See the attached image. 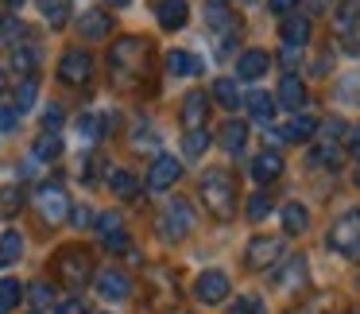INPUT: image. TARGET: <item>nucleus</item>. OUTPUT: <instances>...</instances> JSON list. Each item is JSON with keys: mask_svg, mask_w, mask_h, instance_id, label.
Wrapping results in <instances>:
<instances>
[{"mask_svg": "<svg viewBox=\"0 0 360 314\" xmlns=\"http://www.w3.org/2000/svg\"><path fill=\"white\" fill-rule=\"evenodd\" d=\"M202 202H205V210H210L217 221H233V213H236V179L225 171V167L205 171V179H202Z\"/></svg>", "mask_w": 360, "mask_h": 314, "instance_id": "1", "label": "nucleus"}, {"mask_svg": "<svg viewBox=\"0 0 360 314\" xmlns=\"http://www.w3.org/2000/svg\"><path fill=\"white\" fill-rule=\"evenodd\" d=\"M55 272H58V280H63L66 287L78 291V287H86V283L94 280V256H89L86 249H78V244H70V249L58 252Z\"/></svg>", "mask_w": 360, "mask_h": 314, "instance_id": "2", "label": "nucleus"}, {"mask_svg": "<svg viewBox=\"0 0 360 314\" xmlns=\"http://www.w3.org/2000/svg\"><path fill=\"white\" fill-rule=\"evenodd\" d=\"M329 249L345 260H356L360 264V210H349L337 218V225L329 229Z\"/></svg>", "mask_w": 360, "mask_h": 314, "instance_id": "3", "label": "nucleus"}, {"mask_svg": "<svg viewBox=\"0 0 360 314\" xmlns=\"http://www.w3.org/2000/svg\"><path fill=\"white\" fill-rule=\"evenodd\" d=\"M35 210H39V218L47 221V225H63V221L70 218V198H66V190L58 187V182H43V187L35 190Z\"/></svg>", "mask_w": 360, "mask_h": 314, "instance_id": "4", "label": "nucleus"}, {"mask_svg": "<svg viewBox=\"0 0 360 314\" xmlns=\"http://www.w3.org/2000/svg\"><path fill=\"white\" fill-rule=\"evenodd\" d=\"M190 229H194V210H190V202H182V198L167 202V210L159 213V237H163V241H182V237H190Z\"/></svg>", "mask_w": 360, "mask_h": 314, "instance_id": "5", "label": "nucleus"}, {"mask_svg": "<svg viewBox=\"0 0 360 314\" xmlns=\"http://www.w3.org/2000/svg\"><path fill=\"white\" fill-rule=\"evenodd\" d=\"M143 58H148V39H136V35H128V39L112 43L109 66H112L117 74H132V70H140Z\"/></svg>", "mask_w": 360, "mask_h": 314, "instance_id": "6", "label": "nucleus"}, {"mask_svg": "<svg viewBox=\"0 0 360 314\" xmlns=\"http://www.w3.org/2000/svg\"><path fill=\"white\" fill-rule=\"evenodd\" d=\"M58 78H63L66 86H86V82L94 78V55H89V51H66V55L58 58Z\"/></svg>", "mask_w": 360, "mask_h": 314, "instance_id": "7", "label": "nucleus"}, {"mask_svg": "<svg viewBox=\"0 0 360 314\" xmlns=\"http://www.w3.org/2000/svg\"><path fill=\"white\" fill-rule=\"evenodd\" d=\"M244 260H248V268H256V272L275 268L283 260V241L279 237H252L248 249H244Z\"/></svg>", "mask_w": 360, "mask_h": 314, "instance_id": "8", "label": "nucleus"}, {"mask_svg": "<svg viewBox=\"0 0 360 314\" xmlns=\"http://www.w3.org/2000/svg\"><path fill=\"white\" fill-rule=\"evenodd\" d=\"M94 225H97V237H101V249L105 252H128V249H132L120 213H101V218H94Z\"/></svg>", "mask_w": 360, "mask_h": 314, "instance_id": "9", "label": "nucleus"}, {"mask_svg": "<svg viewBox=\"0 0 360 314\" xmlns=\"http://www.w3.org/2000/svg\"><path fill=\"white\" fill-rule=\"evenodd\" d=\"M194 299L198 303H205V306H217V303H225L229 299V275L225 272H202L194 280Z\"/></svg>", "mask_w": 360, "mask_h": 314, "instance_id": "10", "label": "nucleus"}, {"mask_svg": "<svg viewBox=\"0 0 360 314\" xmlns=\"http://www.w3.org/2000/svg\"><path fill=\"white\" fill-rule=\"evenodd\" d=\"M97 295L109 299V303H124L128 295H132V280H128L124 272H117V268H105V272H97Z\"/></svg>", "mask_w": 360, "mask_h": 314, "instance_id": "11", "label": "nucleus"}, {"mask_svg": "<svg viewBox=\"0 0 360 314\" xmlns=\"http://www.w3.org/2000/svg\"><path fill=\"white\" fill-rule=\"evenodd\" d=\"M182 175V163L174 156H155V163L148 167V190H171Z\"/></svg>", "mask_w": 360, "mask_h": 314, "instance_id": "12", "label": "nucleus"}, {"mask_svg": "<svg viewBox=\"0 0 360 314\" xmlns=\"http://www.w3.org/2000/svg\"><path fill=\"white\" fill-rule=\"evenodd\" d=\"M205 24H210L221 39L236 35V27H240L236 24V12L229 8V0H205Z\"/></svg>", "mask_w": 360, "mask_h": 314, "instance_id": "13", "label": "nucleus"}, {"mask_svg": "<svg viewBox=\"0 0 360 314\" xmlns=\"http://www.w3.org/2000/svg\"><path fill=\"white\" fill-rule=\"evenodd\" d=\"M205 117H210V97H205L202 89H194V94L182 97L179 120H182V128H186V132H194V128H205Z\"/></svg>", "mask_w": 360, "mask_h": 314, "instance_id": "14", "label": "nucleus"}, {"mask_svg": "<svg viewBox=\"0 0 360 314\" xmlns=\"http://www.w3.org/2000/svg\"><path fill=\"white\" fill-rule=\"evenodd\" d=\"M78 35H82V39H89V43L112 35V16H109V12H101V8L82 12V16H78Z\"/></svg>", "mask_w": 360, "mask_h": 314, "instance_id": "15", "label": "nucleus"}, {"mask_svg": "<svg viewBox=\"0 0 360 314\" xmlns=\"http://www.w3.org/2000/svg\"><path fill=\"white\" fill-rule=\"evenodd\" d=\"M306 283V256H283V268L275 272L279 291H298Z\"/></svg>", "mask_w": 360, "mask_h": 314, "instance_id": "16", "label": "nucleus"}, {"mask_svg": "<svg viewBox=\"0 0 360 314\" xmlns=\"http://www.w3.org/2000/svg\"><path fill=\"white\" fill-rule=\"evenodd\" d=\"M155 16H159V27H163V32H179L190 20V4L186 0H159Z\"/></svg>", "mask_w": 360, "mask_h": 314, "instance_id": "17", "label": "nucleus"}, {"mask_svg": "<svg viewBox=\"0 0 360 314\" xmlns=\"http://www.w3.org/2000/svg\"><path fill=\"white\" fill-rule=\"evenodd\" d=\"M267 66H271V58H267V51H244L240 58H236V78L240 82H256L267 74Z\"/></svg>", "mask_w": 360, "mask_h": 314, "instance_id": "18", "label": "nucleus"}, {"mask_svg": "<svg viewBox=\"0 0 360 314\" xmlns=\"http://www.w3.org/2000/svg\"><path fill=\"white\" fill-rule=\"evenodd\" d=\"M275 101H279L283 109H295V113L302 109V105H306V86H302V78H298V74H283Z\"/></svg>", "mask_w": 360, "mask_h": 314, "instance_id": "19", "label": "nucleus"}, {"mask_svg": "<svg viewBox=\"0 0 360 314\" xmlns=\"http://www.w3.org/2000/svg\"><path fill=\"white\" fill-rule=\"evenodd\" d=\"M248 175H252L256 182H275V179L283 175V156H279V151H259V156L252 159Z\"/></svg>", "mask_w": 360, "mask_h": 314, "instance_id": "20", "label": "nucleus"}, {"mask_svg": "<svg viewBox=\"0 0 360 314\" xmlns=\"http://www.w3.org/2000/svg\"><path fill=\"white\" fill-rule=\"evenodd\" d=\"M279 35H283V47L302 51L306 43H310V16H287L283 27H279Z\"/></svg>", "mask_w": 360, "mask_h": 314, "instance_id": "21", "label": "nucleus"}, {"mask_svg": "<svg viewBox=\"0 0 360 314\" xmlns=\"http://www.w3.org/2000/svg\"><path fill=\"white\" fill-rule=\"evenodd\" d=\"M167 74H174V78H194V74H202V58L190 55V51H167Z\"/></svg>", "mask_w": 360, "mask_h": 314, "instance_id": "22", "label": "nucleus"}, {"mask_svg": "<svg viewBox=\"0 0 360 314\" xmlns=\"http://www.w3.org/2000/svg\"><path fill=\"white\" fill-rule=\"evenodd\" d=\"M356 20H360V0H337V4H333V27H337V35H352Z\"/></svg>", "mask_w": 360, "mask_h": 314, "instance_id": "23", "label": "nucleus"}, {"mask_svg": "<svg viewBox=\"0 0 360 314\" xmlns=\"http://www.w3.org/2000/svg\"><path fill=\"white\" fill-rule=\"evenodd\" d=\"M24 39H27V27H24V20H20V16H12V12H4V16H0V47L16 51Z\"/></svg>", "mask_w": 360, "mask_h": 314, "instance_id": "24", "label": "nucleus"}, {"mask_svg": "<svg viewBox=\"0 0 360 314\" xmlns=\"http://www.w3.org/2000/svg\"><path fill=\"white\" fill-rule=\"evenodd\" d=\"M12 70L24 74V78H35V70H39V47L35 43H20L12 51Z\"/></svg>", "mask_w": 360, "mask_h": 314, "instance_id": "25", "label": "nucleus"}, {"mask_svg": "<svg viewBox=\"0 0 360 314\" xmlns=\"http://www.w3.org/2000/svg\"><path fill=\"white\" fill-rule=\"evenodd\" d=\"M275 109H279V105H275L271 94H264V89L248 94V117H252V120H259V125H271Z\"/></svg>", "mask_w": 360, "mask_h": 314, "instance_id": "26", "label": "nucleus"}, {"mask_svg": "<svg viewBox=\"0 0 360 314\" xmlns=\"http://www.w3.org/2000/svg\"><path fill=\"white\" fill-rule=\"evenodd\" d=\"M24 202H27V194H24V187H0V221H8V218H16L20 210H24Z\"/></svg>", "mask_w": 360, "mask_h": 314, "instance_id": "27", "label": "nucleus"}, {"mask_svg": "<svg viewBox=\"0 0 360 314\" xmlns=\"http://www.w3.org/2000/svg\"><path fill=\"white\" fill-rule=\"evenodd\" d=\"M109 190L117 198H136L140 194V179L132 171H124V167H117V171H109Z\"/></svg>", "mask_w": 360, "mask_h": 314, "instance_id": "28", "label": "nucleus"}, {"mask_svg": "<svg viewBox=\"0 0 360 314\" xmlns=\"http://www.w3.org/2000/svg\"><path fill=\"white\" fill-rule=\"evenodd\" d=\"M283 229H287L290 237H302L306 229H310V210L298 202H290L287 210H283Z\"/></svg>", "mask_w": 360, "mask_h": 314, "instance_id": "29", "label": "nucleus"}, {"mask_svg": "<svg viewBox=\"0 0 360 314\" xmlns=\"http://www.w3.org/2000/svg\"><path fill=\"white\" fill-rule=\"evenodd\" d=\"M39 12L51 27H66L70 24V0H39Z\"/></svg>", "mask_w": 360, "mask_h": 314, "instance_id": "30", "label": "nucleus"}, {"mask_svg": "<svg viewBox=\"0 0 360 314\" xmlns=\"http://www.w3.org/2000/svg\"><path fill=\"white\" fill-rule=\"evenodd\" d=\"M32 156H35V159H43V163L58 159V156H63V136H58V132H43L39 140L32 144Z\"/></svg>", "mask_w": 360, "mask_h": 314, "instance_id": "31", "label": "nucleus"}, {"mask_svg": "<svg viewBox=\"0 0 360 314\" xmlns=\"http://www.w3.org/2000/svg\"><path fill=\"white\" fill-rule=\"evenodd\" d=\"M310 167H318V171H337V167H341V148H337V144L314 148L310 151Z\"/></svg>", "mask_w": 360, "mask_h": 314, "instance_id": "32", "label": "nucleus"}, {"mask_svg": "<svg viewBox=\"0 0 360 314\" xmlns=\"http://www.w3.org/2000/svg\"><path fill=\"white\" fill-rule=\"evenodd\" d=\"M20 252H24V237L16 229H8V233L0 237V268H12L20 260Z\"/></svg>", "mask_w": 360, "mask_h": 314, "instance_id": "33", "label": "nucleus"}, {"mask_svg": "<svg viewBox=\"0 0 360 314\" xmlns=\"http://www.w3.org/2000/svg\"><path fill=\"white\" fill-rule=\"evenodd\" d=\"M20 299H24V283L20 280H0V314H12L20 306Z\"/></svg>", "mask_w": 360, "mask_h": 314, "instance_id": "34", "label": "nucleus"}, {"mask_svg": "<svg viewBox=\"0 0 360 314\" xmlns=\"http://www.w3.org/2000/svg\"><path fill=\"white\" fill-rule=\"evenodd\" d=\"M213 101H217L221 109H236V105H240V89H236V82L233 78L213 82Z\"/></svg>", "mask_w": 360, "mask_h": 314, "instance_id": "35", "label": "nucleus"}, {"mask_svg": "<svg viewBox=\"0 0 360 314\" xmlns=\"http://www.w3.org/2000/svg\"><path fill=\"white\" fill-rule=\"evenodd\" d=\"M244 140H248V125H244V120H229V125L221 128V148L225 151H240Z\"/></svg>", "mask_w": 360, "mask_h": 314, "instance_id": "36", "label": "nucleus"}, {"mask_svg": "<svg viewBox=\"0 0 360 314\" xmlns=\"http://www.w3.org/2000/svg\"><path fill=\"white\" fill-rule=\"evenodd\" d=\"M314 132H318V120H314V117H295L287 128H283V140H290V144H302V140H310Z\"/></svg>", "mask_w": 360, "mask_h": 314, "instance_id": "37", "label": "nucleus"}, {"mask_svg": "<svg viewBox=\"0 0 360 314\" xmlns=\"http://www.w3.org/2000/svg\"><path fill=\"white\" fill-rule=\"evenodd\" d=\"M35 101H39V82L24 78V86L16 89V105H12V109H16V117H24L27 109H35Z\"/></svg>", "mask_w": 360, "mask_h": 314, "instance_id": "38", "label": "nucleus"}, {"mask_svg": "<svg viewBox=\"0 0 360 314\" xmlns=\"http://www.w3.org/2000/svg\"><path fill=\"white\" fill-rule=\"evenodd\" d=\"M205 148H210V132H205V128H194V132L182 136V151H186L190 159H202Z\"/></svg>", "mask_w": 360, "mask_h": 314, "instance_id": "39", "label": "nucleus"}, {"mask_svg": "<svg viewBox=\"0 0 360 314\" xmlns=\"http://www.w3.org/2000/svg\"><path fill=\"white\" fill-rule=\"evenodd\" d=\"M78 136H82V140H101V136H105V120L94 117V113L78 117Z\"/></svg>", "mask_w": 360, "mask_h": 314, "instance_id": "40", "label": "nucleus"}, {"mask_svg": "<svg viewBox=\"0 0 360 314\" xmlns=\"http://www.w3.org/2000/svg\"><path fill=\"white\" fill-rule=\"evenodd\" d=\"M27 299H32V303L43 310V306H47L51 299H55V287H51V283H43V280H35L32 287H27Z\"/></svg>", "mask_w": 360, "mask_h": 314, "instance_id": "41", "label": "nucleus"}, {"mask_svg": "<svg viewBox=\"0 0 360 314\" xmlns=\"http://www.w3.org/2000/svg\"><path fill=\"white\" fill-rule=\"evenodd\" d=\"M271 213V198L267 194H252L248 198V221H264Z\"/></svg>", "mask_w": 360, "mask_h": 314, "instance_id": "42", "label": "nucleus"}, {"mask_svg": "<svg viewBox=\"0 0 360 314\" xmlns=\"http://www.w3.org/2000/svg\"><path fill=\"white\" fill-rule=\"evenodd\" d=\"M233 314H264V299L259 295H240L233 306Z\"/></svg>", "mask_w": 360, "mask_h": 314, "instance_id": "43", "label": "nucleus"}, {"mask_svg": "<svg viewBox=\"0 0 360 314\" xmlns=\"http://www.w3.org/2000/svg\"><path fill=\"white\" fill-rule=\"evenodd\" d=\"M63 120H66L63 105H47V109H43V128H47V132H58V128H63Z\"/></svg>", "mask_w": 360, "mask_h": 314, "instance_id": "44", "label": "nucleus"}, {"mask_svg": "<svg viewBox=\"0 0 360 314\" xmlns=\"http://www.w3.org/2000/svg\"><path fill=\"white\" fill-rule=\"evenodd\" d=\"M321 132H326V144H337V140H345L349 125H345L341 117H333V120H326V125H321Z\"/></svg>", "mask_w": 360, "mask_h": 314, "instance_id": "45", "label": "nucleus"}, {"mask_svg": "<svg viewBox=\"0 0 360 314\" xmlns=\"http://www.w3.org/2000/svg\"><path fill=\"white\" fill-rule=\"evenodd\" d=\"M16 109H8V105H0V136H8L12 128H16Z\"/></svg>", "mask_w": 360, "mask_h": 314, "instance_id": "46", "label": "nucleus"}, {"mask_svg": "<svg viewBox=\"0 0 360 314\" xmlns=\"http://www.w3.org/2000/svg\"><path fill=\"white\" fill-rule=\"evenodd\" d=\"M333 4H337V0H306V12H310V16H329Z\"/></svg>", "mask_w": 360, "mask_h": 314, "instance_id": "47", "label": "nucleus"}, {"mask_svg": "<svg viewBox=\"0 0 360 314\" xmlns=\"http://www.w3.org/2000/svg\"><path fill=\"white\" fill-rule=\"evenodd\" d=\"M55 314H86V303H82V299H63V303L55 306Z\"/></svg>", "mask_w": 360, "mask_h": 314, "instance_id": "48", "label": "nucleus"}, {"mask_svg": "<svg viewBox=\"0 0 360 314\" xmlns=\"http://www.w3.org/2000/svg\"><path fill=\"white\" fill-rule=\"evenodd\" d=\"M283 66H287V74H295L298 70V47H283Z\"/></svg>", "mask_w": 360, "mask_h": 314, "instance_id": "49", "label": "nucleus"}, {"mask_svg": "<svg viewBox=\"0 0 360 314\" xmlns=\"http://www.w3.org/2000/svg\"><path fill=\"white\" fill-rule=\"evenodd\" d=\"M267 8L279 12V16H287V12H295V8H298V0H267Z\"/></svg>", "mask_w": 360, "mask_h": 314, "instance_id": "50", "label": "nucleus"}, {"mask_svg": "<svg viewBox=\"0 0 360 314\" xmlns=\"http://www.w3.org/2000/svg\"><path fill=\"white\" fill-rule=\"evenodd\" d=\"M345 140H349V151L356 156V163H360V128H349V136H345Z\"/></svg>", "mask_w": 360, "mask_h": 314, "instance_id": "51", "label": "nucleus"}, {"mask_svg": "<svg viewBox=\"0 0 360 314\" xmlns=\"http://www.w3.org/2000/svg\"><path fill=\"white\" fill-rule=\"evenodd\" d=\"M70 221H74V225H89V221H94V213L82 206V210H70Z\"/></svg>", "mask_w": 360, "mask_h": 314, "instance_id": "52", "label": "nucleus"}, {"mask_svg": "<svg viewBox=\"0 0 360 314\" xmlns=\"http://www.w3.org/2000/svg\"><path fill=\"white\" fill-rule=\"evenodd\" d=\"M326 306H329V303H326V299H321V295H318V299H314V303H310V306H306V310H302V314H321V310H326Z\"/></svg>", "mask_w": 360, "mask_h": 314, "instance_id": "53", "label": "nucleus"}, {"mask_svg": "<svg viewBox=\"0 0 360 314\" xmlns=\"http://www.w3.org/2000/svg\"><path fill=\"white\" fill-rule=\"evenodd\" d=\"M4 86H8V74H4V66H0V94H4Z\"/></svg>", "mask_w": 360, "mask_h": 314, "instance_id": "54", "label": "nucleus"}, {"mask_svg": "<svg viewBox=\"0 0 360 314\" xmlns=\"http://www.w3.org/2000/svg\"><path fill=\"white\" fill-rule=\"evenodd\" d=\"M112 8H128V4H132V0H109Z\"/></svg>", "mask_w": 360, "mask_h": 314, "instance_id": "55", "label": "nucleus"}, {"mask_svg": "<svg viewBox=\"0 0 360 314\" xmlns=\"http://www.w3.org/2000/svg\"><path fill=\"white\" fill-rule=\"evenodd\" d=\"M4 4H8V8H20V4H24V0H4Z\"/></svg>", "mask_w": 360, "mask_h": 314, "instance_id": "56", "label": "nucleus"}, {"mask_svg": "<svg viewBox=\"0 0 360 314\" xmlns=\"http://www.w3.org/2000/svg\"><path fill=\"white\" fill-rule=\"evenodd\" d=\"M352 182H356V187H360V167H356V171H352Z\"/></svg>", "mask_w": 360, "mask_h": 314, "instance_id": "57", "label": "nucleus"}, {"mask_svg": "<svg viewBox=\"0 0 360 314\" xmlns=\"http://www.w3.org/2000/svg\"><path fill=\"white\" fill-rule=\"evenodd\" d=\"M356 291H360V280H356Z\"/></svg>", "mask_w": 360, "mask_h": 314, "instance_id": "58", "label": "nucleus"}, {"mask_svg": "<svg viewBox=\"0 0 360 314\" xmlns=\"http://www.w3.org/2000/svg\"><path fill=\"white\" fill-rule=\"evenodd\" d=\"M35 314H39V310H35Z\"/></svg>", "mask_w": 360, "mask_h": 314, "instance_id": "59", "label": "nucleus"}, {"mask_svg": "<svg viewBox=\"0 0 360 314\" xmlns=\"http://www.w3.org/2000/svg\"><path fill=\"white\" fill-rule=\"evenodd\" d=\"M229 314H233V310H229Z\"/></svg>", "mask_w": 360, "mask_h": 314, "instance_id": "60", "label": "nucleus"}]
</instances>
